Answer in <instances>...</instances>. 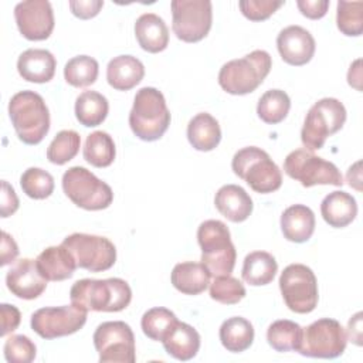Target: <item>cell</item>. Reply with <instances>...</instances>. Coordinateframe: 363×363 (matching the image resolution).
Segmentation results:
<instances>
[{
    "label": "cell",
    "instance_id": "cell-33",
    "mask_svg": "<svg viewBox=\"0 0 363 363\" xmlns=\"http://www.w3.org/2000/svg\"><path fill=\"white\" fill-rule=\"evenodd\" d=\"M303 328L294 320L279 319L272 322L267 330L268 345L277 352L296 350L302 342Z\"/></svg>",
    "mask_w": 363,
    "mask_h": 363
},
{
    "label": "cell",
    "instance_id": "cell-13",
    "mask_svg": "<svg viewBox=\"0 0 363 363\" xmlns=\"http://www.w3.org/2000/svg\"><path fill=\"white\" fill-rule=\"evenodd\" d=\"M61 244L69 250L77 267L89 272L106 271L116 261V248L106 237L74 233L67 235Z\"/></svg>",
    "mask_w": 363,
    "mask_h": 363
},
{
    "label": "cell",
    "instance_id": "cell-39",
    "mask_svg": "<svg viewBox=\"0 0 363 363\" xmlns=\"http://www.w3.org/2000/svg\"><path fill=\"white\" fill-rule=\"evenodd\" d=\"M23 191L34 200H43L54 191V177L44 169L28 167L20 177Z\"/></svg>",
    "mask_w": 363,
    "mask_h": 363
},
{
    "label": "cell",
    "instance_id": "cell-23",
    "mask_svg": "<svg viewBox=\"0 0 363 363\" xmlns=\"http://www.w3.org/2000/svg\"><path fill=\"white\" fill-rule=\"evenodd\" d=\"M135 37L142 50L156 54L166 50L169 44V28L157 14L145 13L135 23Z\"/></svg>",
    "mask_w": 363,
    "mask_h": 363
},
{
    "label": "cell",
    "instance_id": "cell-35",
    "mask_svg": "<svg viewBox=\"0 0 363 363\" xmlns=\"http://www.w3.org/2000/svg\"><path fill=\"white\" fill-rule=\"evenodd\" d=\"M98 61L89 55L72 57L64 67L65 81L75 88H85L92 85L98 78Z\"/></svg>",
    "mask_w": 363,
    "mask_h": 363
},
{
    "label": "cell",
    "instance_id": "cell-29",
    "mask_svg": "<svg viewBox=\"0 0 363 363\" xmlns=\"http://www.w3.org/2000/svg\"><path fill=\"white\" fill-rule=\"evenodd\" d=\"M220 342L231 353L247 350L254 342V328L250 320L241 316H233L220 326Z\"/></svg>",
    "mask_w": 363,
    "mask_h": 363
},
{
    "label": "cell",
    "instance_id": "cell-6",
    "mask_svg": "<svg viewBox=\"0 0 363 363\" xmlns=\"http://www.w3.org/2000/svg\"><path fill=\"white\" fill-rule=\"evenodd\" d=\"M233 172L254 191L267 194L282 184V173L269 155L257 146H247L235 152L231 160Z\"/></svg>",
    "mask_w": 363,
    "mask_h": 363
},
{
    "label": "cell",
    "instance_id": "cell-32",
    "mask_svg": "<svg viewBox=\"0 0 363 363\" xmlns=\"http://www.w3.org/2000/svg\"><path fill=\"white\" fill-rule=\"evenodd\" d=\"M84 159L94 167H108L113 163L116 147L112 136L104 130L89 133L84 145Z\"/></svg>",
    "mask_w": 363,
    "mask_h": 363
},
{
    "label": "cell",
    "instance_id": "cell-5",
    "mask_svg": "<svg viewBox=\"0 0 363 363\" xmlns=\"http://www.w3.org/2000/svg\"><path fill=\"white\" fill-rule=\"evenodd\" d=\"M197 241L201 248V264L210 275H231L237 251L228 227L220 220H206L199 225Z\"/></svg>",
    "mask_w": 363,
    "mask_h": 363
},
{
    "label": "cell",
    "instance_id": "cell-26",
    "mask_svg": "<svg viewBox=\"0 0 363 363\" xmlns=\"http://www.w3.org/2000/svg\"><path fill=\"white\" fill-rule=\"evenodd\" d=\"M320 214L330 227L343 228L356 218L357 203L352 194L336 190L322 200Z\"/></svg>",
    "mask_w": 363,
    "mask_h": 363
},
{
    "label": "cell",
    "instance_id": "cell-8",
    "mask_svg": "<svg viewBox=\"0 0 363 363\" xmlns=\"http://www.w3.org/2000/svg\"><path fill=\"white\" fill-rule=\"evenodd\" d=\"M62 190L75 206L89 211L108 208L113 201L111 186L82 166H72L62 174Z\"/></svg>",
    "mask_w": 363,
    "mask_h": 363
},
{
    "label": "cell",
    "instance_id": "cell-25",
    "mask_svg": "<svg viewBox=\"0 0 363 363\" xmlns=\"http://www.w3.org/2000/svg\"><path fill=\"white\" fill-rule=\"evenodd\" d=\"M162 343L167 354L177 360L187 362L199 353L200 335L191 325L177 320Z\"/></svg>",
    "mask_w": 363,
    "mask_h": 363
},
{
    "label": "cell",
    "instance_id": "cell-16",
    "mask_svg": "<svg viewBox=\"0 0 363 363\" xmlns=\"http://www.w3.org/2000/svg\"><path fill=\"white\" fill-rule=\"evenodd\" d=\"M14 18L21 35L30 41L47 40L54 30V11L47 0H26L14 7Z\"/></svg>",
    "mask_w": 363,
    "mask_h": 363
},
{
    "label": "cell",
    "instance_id": "cell-43",
    "mask_svg": "<svg viewBox=\"0 0 363 363\" xmlns=\"http://www.w3.org/2000/svg\"><path fill=\"white\" fill-rule=\"evenodd\" d=\"M71 13L82 20L95 17L104 7L102 0H71L69 3Z\"/></svg>",
    "mask_w": 363,
    "mask_h": 363
},
{
    "label": "cell",
    "instance_id": "cell-31",
    "mask_svg": "<svg viewBox=\"0 0 363 363\" xmlns=\"http://www.w3.org/2000/svg\"><path fill=\"white\" fill-rule=\"evenodd\" d=\"M108 111V99L96 91H84L75 101V118L86 128L101 125L106 119Z\"/></svg>",
    "mask_w": 363,
    "mask_h": 363
},
{
    "label": "cell",
    "instance_id": "cell-38",
    "mask_svg": "<svg viewBox=\"0 0 363 363\" xmlns=\"http://www.w3.org/2000/svg\"><path fill=\"white\" fill-rule=\"evenodd\" d=\"M336 24L342 34L359 37L363 33V1H337Z\"/></svg>",
    "mask_w": 363,
    "mask_h": 363
},
{
    "label": "cell",
    "instance_id": "cell-48",
    "mask_svg": "<svg viewBox=\"0 0 363 363\" xmlns=\"http://www.w3.org/2000/svg\"><path fill=\"white\" fill-rule=\"evenodd\" d=\"M347 336L353 340L357 346L362 345V312H357L347 325Z\"/></svg>",
    "mask_w": 363,
    "mask_h": 363
},
{
    "label": "cell",
    "instance_id": "cell-41",
    "mask_svg": "<svg viewBox=\"0 0 363 363\" xmlns=\"http://www.w3.org/2000/svg\"><path fill=\"white\" fill-rule=\"evenodd\" d=\"M3 350L6 360L10 363H30L37 354L34 342L24 335H11L7 337Z\"/></svg>",
    "mask_w": 363,
    "mask_h": 363
},
{
    "label": "cell",
    "instance_id": "cell-10",
    "mask_svg": "<svg viewBox=\"0 0 363 363\" xmlns=\"http://www.w3.org/2000/svg\"><path fill=\"white\" fill-rule=\"evenodd\" d=\"M346 343L347 336L343 326L336 319L322 318L303 329L298 352L308 357L335 359L343 354Z\"/></svg>",
    "mask_w": 363,
    "mask_h": 363
},
{
    "label": "cell",
    "instance_id": "cell-12",
    "mask_svg": "<svg viewBox=\"0 0 363 363\" xmlns=\"http://www.w3.org/2000/svg\"><path fill=\"white\" fill-rule=\"evenodd\" d=\"M172 28L184 43H197L207 37L213 23V4L210 0H173Z\"/></svg>",
    "mask_w": 363,
    "mask_h": 363
},
{
    "label": "cell",
    "instance_id": "cell-45",
    "mask_svg": "<svg viewBox=\"0 0 363 363\" xmlns=\"http://www.w3.org/2000/svg\"><path fill=\"white\" fill-rule=\"evenodd\" d=\"M296 6L305 17L311 20H319L326 14L329 9V0H298Z\"/></svg>",
    "mask_w": 363,
    "mask_h": 363
},
{
    "label": "cell",
    "instance_id": "cell-42",
    "mask_svg": "<svg viewBox=\"0 0 363 363\" xmlns=\"http://www.w3.org/2000/svg\"><path fill=\"white\" fill-rule=\"evenodd\" d=\"M285 1L279 0H241L238 3V7L244 17H247L251 21H264L268 17H271L281 6H284Z\"/></svg>",
    "mask_w": 363,
    "mask_h": 363
},
{
    "label": "cell",
    "instance_id": "cell-11",
    "mask_svg": "<svg viewBox=\"0 0 363 363\" xmlns=\"http://www.w3.org/2000/svg\"><path fill=\"white\" fill-rule=\"evenodd\" d=\"M284 172L294 180H298L303 187L316 184L342 186L343 177L340 170L329 160L315 156L306 149L291 152L284 160Z\"/></svg>",
    "mask_w": 363,
    "mask_h": 363
},
{
    "label": "cell",
    "instance_id": "cell-46",
    "mask_svg": "<svg viewBox=\"0 0 363 363\" xmlns=\"http://www.w3.org/2000/svg\"><path fill=\"white\" fill-rule=\"evenodd\" d=\"M18 208V197L9 182L1 180V217L6 218L14 214Z\"/></svg>",
    "mask_w": 363,
    "mask_h": 363
},
{
    "label": "cell",
    "instance_id": "cell-34",
    "mask_svg": "<svg viewBox=\"0 0 363 363\" xmlns=\"http://www.w3.org/2000/svg\"><path fill=\"white\" fill-rule=\"evenodd\" d=\"M289 108L291 99L285 91L269 89L261 95L257 105V115L262 122L277 125L286 118Z\"/></svg>",
    "mask_w": 363,
    "mask_h": 363
},
{
    "label": "cell",
    "instance_id": "cell-17",
    "mask_svg": "<svg viewBox=\"0 0 363 363\" xmlns=\"http://www.w3.org/2000/svg\"><path fill=\"white\" fill-rule=\"evenodd\" d=\"M277 48L281 58L294 67L308 64L316 50L315 38L301 26H288L277 37Z\"/></svg>",
    "mask_w": 363,
    "mask_h": 363
},
{
    "label": "cell",
    "instance_id": "cell-28",
    "mask_svg": "<svg viewBox=\"0 0 363 363\" xmlns=\"http://www.w3.org/2000/svg\"><path fill=\"white\" fill-rule=\"evenodd\" d=\"M187 139L190 145L200 152L216 149L221 140V129L214 116L200 112L189 121Z\"/></svg>",
    "mask_w": 363,
    "mask_h": 363
},
{
    "label": "cell",
    "instance_id": "cell-47",
    "mask_svg": "<svg viewBox=\"0 0 363 363\" xmlns=\"http://www.w3.org/2000/svg\"><path fill=\"white\" fill-rule=\"evenodd\" d=\"M18 255V247L13 237L7 234L6 231L1 233V261L0 264L4 267L7 264H11Z\"/></svg>",
    "mask_w": 363,
    "mask_h": 363
},
{
    "label": "cell",
    "instance_id": "cell-37",
    "mask_svg": "<svg viewBox=\"0 0 363 363\" xmlns=\"http://www.w3.org/2000/svg\"><path fill=\"white\" fill-rule=\"evenodd\" d=\"M177 318L176 315L167 309V308H152L149 311H146L142 316L140 320V326L143 333L156 342H162L166 335L172 330V328L177 323Z\"/></svg>",
    "mask_w": 363,
    "mask_h": 363
},
{
    "label": "cell",
    "instance_id": "cell-36",
    "mask_svg": "<svg viewBox=\"0 0 363 363\" xmlns=\"http://www.w3.org/2000/svg\"><path fill=\"white\" fill-rule=\"evenodd\" d=\"M81 147V136L72 129L60 130L47 149V159L52 164L62 166L72 160Z\"/></svg>",
    "mask_w": 363,
    "mask_h": 363
},
{
    "label": "cell",
    "instance_id": "cell-2",
    "mask_svg": "<svg viewBox=\"0 0 363 363\" xmlns=\"http://www.w3.org/2000/svg\"><path fill=\"white\" fill-rule=\"evenodd\" d=\"M170 111L163 94L153 86L140 88L129 112V126L136 138L145 142L160 139L170 125Z\"/></svg>",
    "mask_w": 363,
    "mask_h": 363
},
{
    "label": "cell",
    "instance_id": "cell-14",
    "mask_svg": "<svg viewBox=\"0 0 363 363\" xmlns=\"http://www.w3.org/2000/svg\"><path fill=\"white\" fill-rule=\"evenodd\" d=\"M92 340L101 363H133L136 360L135 335L122 320L102 322L95 329Z\"/></svg>",
    "mask_w": 363,
    "mask_h": 363
},
{
    "label": "cell",
    "instance_id": "cell-21",
    "mask_svg": "<svg viewBox=\"0 0 363 363\" xmlns=\"http://www.w3.org/2000/svg\"><path fill=\"white\" fill-rule=\"evenodd\" d=\"M38 272L47 281H64L74 275L77 262L65 245H51L35 258Z\"/></svg>",
    "mask_w": 363,
    "mask_h": 363
},
{
    "label": "cell",
    "instance_id": "cell-20",
    "mask_svg": "<svg viewBox=\"0 0 363 363\" xmlns=\"http://www.w3.org/2000/svg\"><path fill=\"white\" fill-rule=\"evenodd\" d=\"M214 206L221 216L233 223L245 221L254 208L252 199L238 184L221 186L216 193Z\"/></svg>",
    "mask_w": 363,
    "mask_h": 363
},
{
    "label": "cell",
    "instance_id": "cell-30",
    "mask_svg": "<svg viewBox=\"0 0 363 363\" xmlns=\"http://www.w3.org/2000/svg\"><path fill=\"white\" fill-rule=\"evenodd\" d=\"M277 271L278 264L274 255L267 251H252L244 258L241 275L247 284L261 286L272 282Z\"/></svg>",
    "mask_w": 363,
    "mask_h": 363
},
{
    "label": "cell",
    "instance_id": "cell-15",
    "mask_svg": "<svg viewBox=\"0 0 363 363\" xmlns=\"http://www.w3.org/2000/svg\"><path fill=\"white\" fill-rule=\"evenodd\" d=\"M88 311L71 303L40 308L31 315V329L43 339H55L78 332L86 322Z\"/></svg>",
    "mask_w": 363,
    "mask_h": 363
},
{
    "label": "cell",
    "instance_id": "cell-19",
    "mask_svg": "<svg viewBox=\"0 0 363 363\" xmlns=\"http://www.w3.org/2000/svg\"><path fill=\"white\" fill-rule=\"evenodd\" d=\"M57 61L55 57L43 48H28L18 55L17 71L28 82L44 84L54 78Z\"/></svg>",
    "mask_w": 363,
    "mask_h": 363
},
{
    "label": "cell",
    "instance_id": "cell-7",
    "mask_svg": "<svg viewBox=\"0 0 363 363\" xmlns=\"http://www.w3.org/2000/svg\"><path fill=\"white\" fill-rule=\"evenodd\" d=\"M346 122V108L336 98H322L308 111L301 130L306 150L322 149L326 139L342 129Z\"/></svg>",
    "mask_w": 363,
    "mask_h": 363
},
{
    "label": "cell",
    "instance_id": "cell-40",
    "mask_svg": "<svg viewBox=\"0 0 363 363\" xmlns=\"http://www.w3.org/2000/svg\"><path fill=\"white\" fill-rule=\"evenodd\" d=\"M245 288L237 278L231 275L214 277L210 282V296L211 299L223 305H235L245 296Z\"/></svg>",
    "mask_w": 363,
    "mask_h": 363
},
{
    "label": "cell",
    "instance_id": "cell-49",
    "mask_svg": "<svg viewBox=\"0 0 363 363\" xmlns=\"http://www.w3.org/2000/svg\"><path fill=\"white\" fill-rule=\"evenodd\" d=\"M359 65H360V60H356V61L350 65L349 72H347V82H349L350 86H354L356 89L360 91L359 81H360L362 75H360V68H359Z\"/></svg>",
    "mask_w": 363,
    "mask_h": 363
},
{
    "label": "cell",
    "instance_id": "cell-24",
    "mask_svg": "<svg viewBox=\"0 0 363 363\" xmlns=\"http://www.w3.org/2000/svg\"><path fill=\"white\" fill-rule=\"evenodd\" d=\"M145 77V67L133 55L113 57L106 67V81L116 91L135 88Z\"/></svg>",
    "mask_w": 363,
    "mask_h": 363
},
{
    "label": "cell",
    "instance_id": "cell-44",
    "mask_svg": "<svg viewBox=\"0 0 363 363\" xmlns=\"http://www.w3.org/2000/svg\"><path fill=\"white\" fill-rule=\"evenodd\" d=\"M0 311H1V333L0 335L6 336L18 328L21 322V313L14 305H9V303H1Z\"/></svg>",
    "mask_w": 363,
    "mask_h": 363
},
{
    "label": "cell",
    "instance_id": "cell-22",
    "mask_svg": "<svg viewBox=\"0 0 363 363\" xmlns=\"http://www.w3.org/2000/svg\"><path fill=\"white\" fill-rule=\"evenodd\" d=\"M315 214L305 204H292L281 216V231L291 242H305L315 231Z\"/></svg>",
    "mask_w": 363,
    "mask_h": 363
},
{
    "label": "cell",
    "instance_id": "cell-27",
    "mask_svg": "<svg viewBox=\"0 0 363 363\" xmlns=\"http://www.w3.org/2000/svg\"><path fill=\"white\" fill-rule=\"evenodd\" d=\"M210 272L201 262H179L174 265L170 281L184 295H199L210 285Z\"/></svg>",
    "mask_w": 363,
    "mask_h": 363
},
{
    "label": "cell",
    "instance_id": "cell-9",
    "mask_svg": "<svg viewBox=\"0 0 363 363\" xmlns=\"http://www.w3.org/2000/svg\"><path fill=\"white\" fill-rule=\"evenodd\" d=\"M279 289L285 305L295 313H309L318 305V281L303 264H289L279 277Z\"/></svg>",
    "mask_w": 363,
    "mask_h": 363
},
{
    "label": "cell",
    "instance_id": "cell-1",
    "mask_svg": "<svg viewBox=\"0 0 363 363\" xmlns=\"http://www.w3.org/2000/svg\"><path fill=\"white\" fill-rule=\"evenodd\" d=\"M69 299L85 311L119 312L129 306L132 289L122 278H84L71 286Z\"/></svg>",
    "mask_w": 363,
    "mask_h": 363
},
{
    "label": "cell",
    "instance_id": "cell-3",
    "mask_svg": "<svg viewBox=\"0 0 363 363\" xmlns=\"http://www.w3.org/2000/svg\"><path fill=\"white\" fill-rule=\"evenodd\" d=\"M9 116L18 139L26 145H38L50 130V111L44 98L30 89L10 98Z\"/></svg>",
    "mask_w": 363,
    "mask_h": 363
},
{
    "label": "cell",
    "instance_id": "cell-4",
    "mask_svg": "<svg viewBox=\"0 0 363 363\" xmlns=\"http://www.w3.org/2000/svg\"><path fill=\"white\" fill-rule=\"evenodd\" d=\"M271 67V55L264 50H254L242 58L225 62L220 68L218 84L227 94L245 95L264 82Z\"/></svg>",
    "mask_w": 363,
    "mask_h": 363
},
{
    "label": "cell",
    "instance_id": "cell-18",
    "mask_svg": "<svg viewBox=\"0 0 363 363\" xmlns=\"http://www.w3.org/2000/svg\"><path fill=\"white\" fill-rule=\"evenodd\" d=\"M47 279L38 272L35 259H18L6 274L9 291L20 299H35L47 288Z\"/></svg>",
    "mask_w": 363,
    "mask_h": 363
}]
</instances>
